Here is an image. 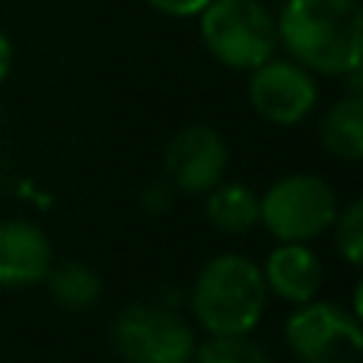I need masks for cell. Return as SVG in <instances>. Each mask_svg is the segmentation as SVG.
I'll return each mask as SVG.
<instances>
[{
    "instance_id": "ba28073f",
    "label": "cell",
    "mask_w": 363,
    "mask_h": 363,
    "mask_svg": "<svg viewBox=\"0 0 363 363\" xmlns=\"http://www.w3.org/2000/svg\"><path fill=\"white\" fill-rule=\"evenodd\" d=\"M163 163H166V176L179 191L201 194L211 191L223 179L226 163H230V150H226L223 138L213 128L194 125L179 131L169 140Z\"/></svg>"
},
{
    "instance_id": "5bb4252c",
    "label": "cell",
    "mask_w": 363,
    "mask_h": 363,
    "mask_svg": "<svg viewBox=\"0 0 363 363\" xmlns=\"http://www.w3.org/2000/svg\"><path fill=\"white\" fill-rule=\"evenodd\" d=\"M188 363H271V357L245 335H213L207 345H194Z\"/></svg>"
},
{
    "instance_id": "3957f363",
    "label": "cell",
    "mask_w": 363,
    "mask_h": 363,
    "mask_svg": "<svg viewBox=\"0 0 363 363\" xmlns=\"http://www.w3.org/2000/svg\"><path fill=\"white\" fill-rule=\"evenodd\" d=\"M201 42L223 67L255 70L277 51V23L262 0H211L198 13Z\"/></svg>"
},
{
    "instance_id": "52a82bcc",
    "label": "cell",
    "mask_w": 363,
    "mask_h": 363,
    "mask_svg": "<svg viewBox=\"0 0 363 363\" xmlns=\"http://www.w3.org/2000/svg\"><path fill=\"white\" fill-rule=\"evenodd\" d=\"M249 74V102L262 118L274 125H300L315 108L319 86L313 80V70L296 64L294 57L290 61L268 57Z\"/></svg>"
},
{
    "instance_id": "9c48e42d",
    "label": "cell",
    "mask_w": 363,
    "mask_h": 363,
    "mask_svg": "<svg viewBox=\"0 0 363 363\" xmlns=\"http://www.w3.org/2000/svg\"><path fill=\"white\" fill-rule=\"evenodd\" d=\"M51 242L35 223H0V287H29L45 281L51 268Z\"/></svg>"
},
{
    "instance_id": "9a60e30c",
    "label": "cell",
    "mask_w": 363,
    "mask_h": 363,
    "mask_svg": "<svg viewBox=\"0 0 363 363\" xmlns=\"http://www.w3.org/2000/svg\"><path fill=\"white\" fill-rule=\"evenodd\" d=\"M335 239H338V252L345 255V262L357 268L363 255V201L360 198H354L335 217Z\"/></svg>"
},
{
    "instance_id": "8fae6325",
    "label": "cell",
    "mask_w": 363,
    "mask_h": 363,
    "mask_svg": "<svg viewBox=\"0 0 363 363\" xmlns=\"http://www.w3.org/2000/svg\"><path fill=\"white\" fill-rule=\"evenodd\" d=\"M322 147L332 157L357 163L363 157V99L360 93H351L345 99H338L328 115L322 118Z\"/></svg>"
},
{
    "instance_id": "6da1fadb",
    "label": "cell",
    "mask_w": 363,
    "mask_h": 363,
    "mask_svg": "<svg viewBox=\"0 0 363 363\" xmlns=\"http://www.w3.org/2000/svg\"><path fill=\"white\" fill-rule=\"evenodd\" d=\"M277 23V45L313 74L345 77L360 67L363 13L357 0H287Z\"/></svg>"
},
{
    "instance_id": "30bf717a",
    "label": "cell",
    "mask_w": 363,
    "mask_h": 363,
    "mask_svg": "<svg viewBox=\"0 0 363 363\" xmlns=\"http://www.w3.org/2000/svg\"><path fill=\"white\" fill-rule=\"evenodd\" d=\"M268 294H277L287 303H309L315 300L322 287V262L313 249L303 242H284L268 255L262 268Z\"/></svg>"
},
{
    "instance_id": "2e32d148",
    "label": "cell",
    "mask_w": 363,
    "mask_h": 363,
    "mask_svg": "<svg viewBox=\"0 0 363 363\" xmlns=\"http://www.w3.org/2000/svg\"><path fill=\"white\" fill-rule=\"evenodd\" d=\"M147 4L153 6V10H160V13H166V16H179V19H185V16H198L201 10H204L211 0H147Z\"/></svg>"
},
{
    "instance_id": "8992f818",
    "label": "cell",
    "mask_w": 363,
    "mask_h": 363,
    "mask_svg": "<svg viewBox=\"0 0 363 363\" xmlns=\"http://www.w3.org/2000/svg\"><path fill=\"white\" fill-rule=\"evenodd\" d=\"M112 345L128 363H188L194 332L163 306H125L112 322Z\"/></svg>"
},
{
    "instance_id": "7c38bea8",
    "label": "cell",
    "mask_w": 363,
    "mask_h": 363,
    "mask_svg": "<svg viewBox=\"0 0 363 363\" xmlns=\"http://www.w3.org/2000/svg\"><path fill=\"white\" fill-rule=\"evenodd\" d=\"M207 220L217 226L220 233H249L258 223V194L242 182H230V185H213L211 198H207Z\"/></svg>"
},
{
    "instance_id": "7a4b0ae2",
    "label": "cell",
    "mask_w": 363,
    "mask_h": 363,
    "mask_svg": "<svg viewBox=\"0 0 363 363\" xmlns=\"http://www.w3.org/2000/svg\"><path fill=\"white\" fill-rule=\"evenodd\" d=\"M268 303L262 268L245 255H217L191 287V313L211 335H249Z\"/></svg>"
},
{
    "instance_id": "4fadbf2b",
    "label": "cell",
    "mask_w": 363,
    "mask_h": 363,
    "mask_svg": "<svg viewBox=\"0 0 363 363\" xmlns=\"http://www.w3.org/2000/svg\"><path fill=\"white\" fill-rule=\"evenodd\" d=\"M45 281H48V294L55 296V303H61L64 309H89L102 294L99 274L83 262L51 264Z\"/></svg>"
},
{
    "instance_id": "277c9868",
    "label": "cell",
    "mask_w": 363,
    "mask_h": 363,
    "mask_svg": "<svg viewBox=\"0 0 363 363\" xmlns=\"http://www.w3.org/2000/svg\"><path fill=\"white\" fill-rule=\"evenodd\" d=\"M338 217L335 191L325 179L296 172L287 176L258 198V220L281 242H309L322 236Z\"/></svg>"
},
{
    "instance_id": "e0dca14e",
    "label": "cell",
    "mask_w": 363,
    "mask_h": 363,
    "mask_svg": "<svg viewBox=\"0 0 363 363\" xmlns=\"http://www.w3.org/2000/svg\"><path fill=\"white\" fill-rule=\"evenodd\" d=\"M10 64H13V45H10V38H6V32L0 29V83L10 74Z\"/></svg>"
},
{
    "instance_id": "5b68a950",
    "label": "cell",
    "mask_w": 363,
    "mask_h": 363,
    "mask_svg": "<svg viewBox=\"0 0 363 363\" xmlns=\"http://www.w3.org/2000/svg\"><path fill=\"white\" fill-rule=\"evenodd\" d=\"M284 335L300 363H357L363 354L357 315L335 303H300L284 325Z\"/></svg>"
}]
</instances>
